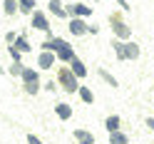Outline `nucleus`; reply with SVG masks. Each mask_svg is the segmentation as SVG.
Here are the masks:
<instances>
[{
  "label": "nucleus",
  "instance_id": "nucleus-28",
  "mask_svg": "<svg viewBox=\"0 0 154 144\" xmlns=\"http://www.w3.org/2000/svg\"><path fill=\"white\" fill-rule=\"evenodd\" d=\"M117 5L122 8V10H124V13H129V10H132V5L127 3V0H117Z\"/></svg>",
  "mask_w": 154,
  "mask_h": 144
},
{
  "label": "nucleus",
  "instance_id": "nucleus-31",
  "mask_svg": "<svg viewBox=\"0 0 154 144\" xmlns=\"http://www.w3.org/2000/svg\"><path fill=\"white\" fill-rule=\"evenodd\" d=\"M144 124H147V127L152 129V134H154V117H147V122H144Z\"/></svg>",
  "mask_w": 154,
  "mask_h": 144
},
{
  "label": "nucleus",
  "instance_id": "nucleus-11",
  "mask_svg": "<svg viewBox=\"0 0 154 144\" xmlns=\"http://www.w3.org/2000/svg\"><path fill=\"white\" fill-rule=\"evenodd\" d=\"M72 57H75V50H72V45H70V42H65L60 50H57V60H60V62H65V65L70 62Z\"/></svg>",
  "mask_w": 154,
  "mask_h": 144
},
{
  "label": "nucleus",
  "instance_id": "nucleus-17",
  "mask_svg": "<svg viewBox=\"0 0 154 144\" xmlns=\"http://www.w3.org/2000/svg\"><path fill=\"white\" fill-rule=\"evenodd\" d=\"M77 94H80V100L85 104H94V92L90 87H85V84H80V90H77Z\"/></svg>",
  "mask_w": 154,
  "mask_h": 144
},
{
  "label": "nucleus",
  "instance_id": "nucleus-19",
  "mask_svg": "<svg viewBox=\"0 0 154 144\" xmlns=\"http://www.w3.org/2000/svg\"><path fill=\"white\" fill-rule=\"evenodd\" d=\"M3 13H5V15L20 13V3H17V0H3Z\"/></svg>",
  "mask_w": 154,
  "mask_h": 144
},
{
  "label": "nucleus",
  "instance_id": "nucleus-18",
  "mask_svg": "<svg viewBox=\"0 0 154 144\" xmlns=\"http://www.w3.org/2000/svg\"><path fill=\"white\" fill-rule=\"evenodd\" d=\"M109 144H129V137H127V134H124L122 129L109 132Z\"/></svg>",
  "mask_w": 154,
  "mask_h": 144
},
{
  "label": "nucleus",
  "instance_id": "nucleus-16",
  "mask_svg": "<svg viewBox=\"0 0 154 144\" xmlns=\"http://www.w3.org/2000/svg\"><path fill=\"white\" fill-rule=\"evenodd\" d=\"M119 124H122V117H119V114H109V117L104 119V129H107V132H117Z\"/></svg>",
  "mask_w": 154,
  "mask_h": 144
},
{
  "label": "nucleus",
  "instance_id": "nucleus-29",
  "mask_svg": "<svg viewBox=\"0 0 154 144\" xmlns=\"http://www.w3.org/2000/svg\"><path fill=\"white\" fill-rule=\"evenodd\" d=\"M57 84H60V82H52V80H50V82L45 84V90H47V92H55V90H57Z\"/></svg>",
  "mask_w": 154,
  "mask_h": 144
},
{
  "label": "nucleus",
  "instance_id": "nucleus-24",
  "mask_svg": "<svg viewBox=\"0 0 154 144\" xmlns=\"http://www.w3.org/2000/svg\"><path fill=\"white\" fill-rule=\"evenodd\" d=\"M8 55H10V60H13V62H20V60H23V52L17 50V47H13V45L8 47Z\"/></svg>",
  "mask_w": 154,
  "mask_h": 144
},
{
  "label": "nucleus",
  "instance_id": "nucleus-8",
  "mask_svg": "<svg viewBox=\"0 0 154 144\" xmlns=\"http://www.w3.org/2000/svg\"><path fill=\"white\" fill-rule=\"evenodd\" d=\"M47 8H50V13L55 17H62V20H65V17H70V15H67V8L62 5V0H47Z\"/></svg>",
  "mask_w": 154,
  "mask_h": 144
},
{
  "label": "nucleus",
  "instance_id": "nucleus-13",
  "mask_svg": "<svg viewBox=\"0 0 154 144\" xmlns=\"http://www.w3.org/2000/svg\"><path fill=\"white\" fill-rule=\"evenodd\" d=\"M124 42L127 40H119V37L112 40V50H114V55H117V60H127V47H124Z\"/></svg>",
  "mask_w": 154,
  "mask_h": 144
},
{
  "label": "nucleus",
  "instance_id": "nucleus-23",
  "mask_svg": "<svg viewBox=\"0 0 154 144\" xmlns=\"http://www.w3.org/2000/svg\"><path fill=\"white\" fill-rule=\"evenodd\" d=\"M23 70H25L23 62H13L10 67H8V75H13V77H23Z\"/></svg>",
  "mask_w": 154,
  "mask_h": 144
},
{
  "label": "nucleus",
  "instance_id": "nucleus-27",
  "mask_svg": "<svg viewBox=\"0 0 154 144\" xmlns=\"http://www.w3.org/2000/svg\"><path fill=\"white\" fill-rule=\"evenodd\" d=\"M27 144H45L40 137H35V134H27Z\"/></svg>",
  "mask_w": 154,
  "mask_h": 144
},
{
  "label": "nucleus",
  "instance_id": "nucleus-10",
  "mask_svg": "<svg viewBox=\"0 0 154 144\" xmlns=\"http://www.w3.org/2000/svg\"><path fill=\"white\" fill-rule=\"evenodd\" d=\"M55 114H57V119H62V122H67L72 117V107L67 102H60V104H55Z\"/></svg>",
  "mask_w": 154,
  "mask_h": 144
},
{
  "label": "nucleus",
  "instance_id": "nucleus-30",
  "mask_svg": "<svg viewBox=\"0 0 154 144\" xmlns=\"http://www.w3.org/2000/svg\"><path fill=\"white\" fill-rule=\"evenodd\" d=\"M97 32H100V25H94V23H92V25H90V32H87V35H97Z\"/></svg>",
  "mask_w": 154,
  "mask_h": 144
},
{
  "label": "nucleus",
  "instance_id": "nucleus-20",
  "mask_svg": "<svg viewBox=\"0 0 154 144\" xmlns=\"http://www.w3.org/2000/svg\"><path fill=\"white\" fill-rule=\"evenodd\" d=\"M13 47H17V50H20L23 55L32 50V47H30V42H27V37H25V35H17V40L13 42Z\"/></svg>",
  "mask_w": 154,
  "mask_h": 144
},
{
  "label": "nucleus",
  "instance_id": "nucleus-4",
  "mask_svg": "<svg viewBox=\"0 0 154 144\" xmlns=\"http://www.w3.org/2000/svg\"><path fill=\"white\" fill-rule=\"evenodd\" d=\"M75 37H82V35H87L90 32V25L85 23V17H70V27H67Z\"/></svg>",
  "mask_w": 154,
  "mask_h": 144
},
{
  "label": "nucleus",
  "instance_id": "nucleus-7",
  "mask_svg": "<svg viewBox=\"0 0 154 144\" xmlns=\"http://www.w3.org/2000/svg\"><path fill=\"white\" fill-rule=\"evenodd\" d=\"M65 42H67V40H62V37L52 35V37H47V40H45L40 47H42V50H47V52H55V55H57V50H60V47H62Z\"/></svg>",
  "mask_w": 154,
  "mask_h": 144
},
{
  "label": "nucleus",
  "instance_id": "nucleus-12",
  "mask_svg": "<svg viewBox=\"0 0 154 144\" xmlns=\"http://www.w3.org/2000/svg\"><path fill=\"white\" fill-rule=\"evenodd\" d=\"M72 137L80 142V144H94V134L87 132V129H75V132H72Z\"/></svg>",
  "mask_w": 154,
  "mask_h": 144
},
{
  "label": "nucleus",
  "instance_id": "nucleus-1",
  "mask_svg": "<svg viewBox=\"0 0 154 144\" xmlns=\"http://www.w3.org/2000/svg\"><path fill=\"white\" fill-rule=\"evenodd\" d=\"M57 82H60V87L67 92V94H75L77 90H80V77L72 72V67H60L57 70Z\"/></svg>",
  "mask_w": 154,
  "mask_h": 144
},
{
  "label": "nucleus",
  "instance_id": "nucleus-26",
  "mask_svg": "<svg viewBox=\"0 0 154 144\" xmlns=\"http://www.w3.org/2000/svg\"><path fill=\"white\" fill-rule=\"evenodd\" d=\"M15 40H17V35H15L13 30H10V32H5V42H8V45H13Z\"/></svg>",
  "mask_w": 154,
  "mask_h": 144
},
{
  "label": "nucleus",
  "instance_id": "nucleus-15",
  "mask_svg": "<svg viewBox=\"0 0 154 144\" xmlns=\"http://www.w3.org/2000/svg\"><path fill=\"white\" fill-rule=\"evenodd\" d=\"M124 47H127V60H139L142 50H139V45L134 42V40H127V42H124Z\"/></svg>",
  "mask_w": 154,
  "mask_h": 144
},
{
  "label": "nucleus",
  "instance_id": "nucleus-25",
  "mask_svg": "<svg viewBox=\"0 0 154 144\" xmlns=\"http://www.w3.org/2000/svg\"><path fill=\"white\" fill-rule=\"evenodd\" d=\"M23 90H25L27 94H32V97H35V94L40 92L42 87H40V82H32V84H23Z\"/></svg>",
  "mask_w": 154,
  "mask_h": 144
},
{
  "label": "nucleus",
  "instance_id": "nucleus-32",
  "mask_svg": "<svg viewBox=\"0 0 154 144\" xmlns=\"http://www.w3.org/2000/svg\"><path fill=\"white\" fill-rule=\"evenodd\" d=\"M0 75H5V67H3V65H0Z\"/></svg>",
  "mask_w": 154,
  "mask_h": 144
},
{
  "label": "nucleus",
  "instance_id": "nucleus-3",
  "mask_svg": "<svg viewBox=\"0 0 154 144\" xmlns=\"http://www.w3.org/2000/svg\"><path fill=\"white\" fill-rule=\"evenodd\" d=\"M30 25L35 27V30H42V32H50V20H47V15L42 10H35L30 15Z\"/></svg>",
  "mask_w": 154,
  "mask_h": 144
},
{
  "label": "nucleus",
  "instance_id": "nucleus-5",
  "mask_svg": "<svg viewBox=\"0 0 154 144\" xmlns=\"http://www.w3.org/2000/svg\"><path fill=\"white\" fill-rule=\"evenodd\" d=\"M65 8H67V15H70V17H87L94 10V8L85 5V3H72V5H65Z\"/></svg>",
  "mask_w": 154,
  "mask_h": 144
},
{
  "label": "nucleus",
  "instance_id": "nucleus-33",
  "mask_svg": "<svg viewBox=\"0 0 154 144\" xmlns=\"http://www.w3.org/2000/svg\"><path fill=\"white\" fill-rule=\"evenodd\" d=\"M152 107H154V104H152Z\"/></svg>",
  "mask_w": 154,
  "mask_h": 144
},
{
  "label": "nucleus",
  "instance_id": "nucleus-14",
  "mask_svg": "<svg viewBox=\"0 0 154 144\" xmlns=\"http://www.w3.org/2000/svg\"><path fill=\"white\" fill-rule=\"evenodd\" d=\"M20 80H23V84H32V82H40V75H37V70H32V67H25Z\"/></svg>",
  "mask_w": 154,
  "mask_h": 144
},
{
  "label": "nucleus",
  "instance_id": "nucleus-6",
  "mask_svg": "<svg viewBox=\"0 0 154 144\" xmlns=\"http://www.w3.org/2000/svg\"><path fill=\"white\" fill-rule=\"evenodd\" d=\"M55 62H57V55H55V52L42 50L40 55H37V70H52Z\"/></svg>",
  "mask_w": 154,
  "mask_h": 144
},
{
  "label": "nucleus",
  "instance_id": "nucleus-22",
  "mask_svg": "<svg viewBox=\"0 0 154 144\" xmlns=\"http://www.w3.org/2000/svg\"><path fill=\"white\" fill-rule=\"evenodd\" d=\"M97 75H100V77H102L104 82L109 84V87H119V82H117V77H114V75H109L107 70H102V67H100V70H97Z\"/></svg>",
  "mask_w": 154,
  "mask_h": 144
},
{
  "label": "nucleus",
  "instance_id": "nucleus-2",
  "mask_svg": "<svg viewBox=\"0 0 154 144\" xmlns=\"http://www.w3.org/2000/svg\"><path fill=\"white\" fill-rule=\"evenodd\" d=\"M109 23H112V32H114V37H119V40H129V37H132V27L122 20L119 13H112V15H109Z\"/></svg>",
  "mask_w": 154,
  "mask_h": 144
},
{
  "label": "nucleus",
  "instance_id": "nucleus-21",
  "mask_svg": "<svg viewBox=\"0 0 154 144\" xmlns=\"http://www.w3.org/2000/svg\"><path fill=\"white\" fill-rule=\"evenodd\" d=\"M17 3H20V13H25V15H32L35 8H37L35 0H17Z\"/></svg>",
  "mask_w": 154,
  "mask_h": 144
},
{
  "label": "nucleus",
  "instance_id": "nucleus-9",
  "mask_svg": "<svg viewBox=\"0 0 154 144\" xmlns=\"http://www.w3.org/2000/svg\"><path fill=\"white\" fill-rule=\"evenodd\" d=\"M67 65L72 67V72H75V75H77L80 80H82V77H87V65H85V62H82V60H80L77 55H75V57H72V60L67 62Z\"/></svg>",
  "mask_w": 154,
  "mask_h": 144
}]
</instances>
